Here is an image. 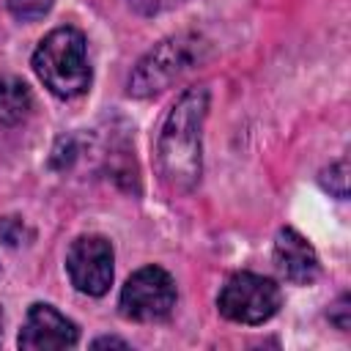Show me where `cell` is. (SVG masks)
Wrapping results in <instances>:
<instances>
[{
	"mask_svg": "<svg viewBox=\"0 0 351 351\" xmlns=\"http://www.w3.org/2000/svg\"><path fill=\"white\" fill-rule=\"evenodd\" d=\"M208 112V88L195 85L167 112L156 137V170L167 189L189 192L200 181V129Z\"/></svg>",
	"mask_w": 351,
	"mask_h": 351,
	"instance_id": "obj_1",
	"label": "cell"
},
{
	"mask_svg": "<svg viewBox=\"0 0 351 351\" xmlns=\"http://www.w3.org/2000/svg\"><path fill=\"white\" fill-rule=\"evenodd\" d=\"M33 71L58 99H74L90 85L88 47L77 27H55L33 52Z\"/></svg>",
	"mask_w": 351,
	"mask_h": 351,
	"instance_id": "obj_2",
	"label": "cell"
},
{
	"mask_svg": "<svg viewBox=\"0 0 351 351\" xmlns=\"http://www.w3.org/2000/svg\"><path fill=\"white\" fill-rule=\"evenodd\" d=\"M206 49L208 44L195 33H178V36L159 41L134 66L129 77V93L137 99H145V96L165 90L167 85L181 80L186 71H192L203 60Z\"/></svg>",
	"mask_w": 351,
	"mask_h": 351,
	"instance_id": "obj_3",
	"label": "cell"
},
{
	"mask_svg": "<svg viewBox=\"0 0 351 351\" xmlns=\"http://www.w3.org/2000/svg\"><path fill=\"white\" fill-rule=\"evenodd\" d=\"M280 304H282L280 285L252 271L230 274L217 296L219 313L236 324H263L280 310Z\"/></svg>",
	"mask_w": 351,
	"mask_h": 351,
	"instance_id": "obj_4",
	"label": "cell"
},
{
	"mask_svg": "<svg viewBox=\"0 0 351 351\" xmlns=\"http://www.w3.org/2000/svg\"><path fill=\"white\" fill-rule=\"evenodd\" d=\"M176 307V282L162 266L137 269L121 288L118 310L129 321L151 324L170 315Z\"/></svg>",
	"mask_w": 351,
	"mask_h": 351,
	"instance_id": "obj_5",
	"label": "cell"
},
{
	"mask_svg": "<svg viewBox=\"0 0 351 351\" xmlns=\"http://www.w3.org/2000/svg\"><path fill=\"white\" fill-rule=\"evenodd\" d=\"M112 244L104 236L88 233L71 241L66 252V271L71 285L88 296H104L112 285Z\"/></svg>",
	"mask_w": 351,
	"mask_h": 351,
	"instance_id": "obj_6",
	"label": "cell"
},
{
	"mask_svg": "<svg viewBox=\"0 0 351 351\" xmlns=\"http://www.w3.org/2000/svg\"><path fill=\"white\" fill-rule=\"evenodd\" d=\"M80 340V329L52 304L36 302L27 310L25 326L19 332V348L25 351H52V348H74Z\"/></svg>",
	"mask_w": 351,
	"mask_h": 351,
	"instance_id": "obj_7",
	"label": "cell"
},
{
	"mask_svg": "<svg viewBox=\"0 0 351 351\" xmlns=\"http://www.w3.org/2000/svg\"><path fill=\"white\" fill-rule=\"evenodd\" d=\"M274 266L293 285H310L321 274V263H318V255H315L313 244L302 233H296L293 228H282L277 233V239H274Z\"/></svg>",
	"mask_w": 351,
	"mask_h": 351,
	"instance_id": "obj_8",
	"label": "cell"
},
{
	"mask_svg": "<svg viewBox=\"0 0 351 351\" xmlns=\"http://www.w3.org/2000/svg\"><path fill=\"white\" fill-rule=\"evenodd\" d=\"M33 110L30 88L19 77H0V123L19 126Z\"/></svg>",
	"mask_w": 351,
	"mask_h": 351,
	"instance_id": "obj_9",
	"label": "cell"
},
{
	"mask_svg": "<svg viewBox=\"0 0 351 351\" xmlns=\"http://www.w3.org/2000/svg\"><path fill=\"white\" fill-rule=\"evenodd\" d=\"M321 184H324L332 195L346 197V195H348V165H346V159L329 165V170L321 173Z\"/></svg>",
	"mask_w": 351,
	"mask_h": 351,
	"instance_id": "obj_10",
	"label": "cell"
},
{
	"mask_svg": "<svg viewBox=\"0 0 351 351\" xmlns=\"http://www.w3.org/2000/svg\"><path fill=\"white\" fill-rule=\"evenodd\" d=\"M52 5H55V0H8V11L22 22L41 19Z\"/></svg>",
	"mask_w": 351,
	"mask_h": 351,
	"instance_id": "obj_11",
	"label": "cell"
},
{
	"mask_svg": "<svg viewBox=\"0 0 351 351\" xmlns=\"http://www.w3.org/2000/svg\"><path fill=\"white\" fill-rule=\"evenodd\" d=\"M22 233H25V222H19L16 217L0 219V236H3L5 244H11V247L22 244Z\"/></svg>",
	"mask_w": 351,
	"mask_h": 351,
	"instance_id": "obj_12",
	"label": "cell"
},
{
	"mask_svg": "<svg viewBox=\"0 0 351 351\" xmlns=\"http://www.w3.org/2000/svg\"><path fill=\"white\" fill-rule=\"evenodd\" d=\"M107 346L129 348V343H126V340H118V337H99V340H93V348H107Z\"/></svg>",
	"mask_w": 351,
	"mask_h": 351,
	"instance_id": "obj_13",
	"label": "cell"
},
{
	"mask_svg": "<svg viewBox=\"0 0 351 351\" xmlns=\"http://www.w3.org/2000/svg\"><path fill=\"white\" fill-rule=\"evenodd\" d=\"M0 340H3V310H0Z\"/></svg>",
	"mask_w": 351,
	"mask_h": 351,
	"instance_id": "obj_14",
	"label": "cell"
}]
</instances>
